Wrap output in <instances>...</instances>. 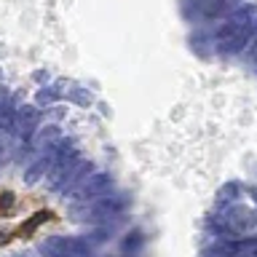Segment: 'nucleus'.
<instances>
[{"mask_svg":"<svg viewBox=\"0 0 257 257\" xmlns=\"http://www.w3.org/2000/svg\"><path fill=\"white\" fill-rule=\"evenodd\" d=\"M83 164V156H80V150L75 148L70 153V156H64L56 161V166L51 169V174L46 177V190L51 193V196H62V190L67 188V182L72 180V174L78 172V166Z\"/></svg>","mask_w":257,"mask_h":257,"instance_id":"obj_1","label":"nucleus"},{"mask_svg":"<svg viewBox=\"0 0 257 257\" xmlns=\"http://www.w3.org/2000/svg\"><path fill=\"white\" fill-rule=\"evenodd\" d=\"M214 217L220 222H225L228 228H233L241 238L249 236L252 230H257V214L249 212L246 206H241V201L238 204H228V206H217Z\"/></svg>","mask_w":257,"mask_h":257,"instance_id":"obj_2","label":"nucleus"},{"mask_svg":"<svg viewBox=\"0 0 257 257\" xmlns=\"http://www.w3.org/2000/svg\"><path fill=\"white\" fill-rule=\"evenodd\" d=\"M254 19H257V6H249V3H246V6H238L236 11L225 16L222 24L214 30V40H217V43H222V40L233 38L236 32H241L244 27H249Z\"/></svg>","mask_w":257,"mask_h":257,"instance_id":"obj_3","label":"nucleus"},{"mask_svg":"<svg viewBox=\"0 0 257 257\" xmlns=\"http://www.w3.org/2000/svg\"><path fill=\"white\" fill-rule=\"evenodd\" d=\"M107 193H112V174H107V172H94V174L78 188V193L72 196V201H75V204H94V201L104 198Z\"/></svg>","mask_w":257,"mask_h":257,"instance_id":"obj_4","label":"nucleus"},{"mask_svg":"<svg viewBox=\"0 0 257 257\" xmlns=\"http://www.w3.org/2000/svg\"><path fill=\"white\" fill-rule=\"evenodd\" d=\"M56 142H59V140H56ZM56 142H54V145H48V148L43 150V156L35 158L27 169H24V185H30V188H32V185H38L40 180H43V177L51 174V169L56 166V161L62 158L59 145H56Z\"/></svg>","mask_w":257,"mask_h":257,"instance_id":"obj_5","label":"nucleus"},{"mask_svg":"<svg viewBox=\"0 0 257 257\" xmlns=\"http://www.w3.org/2000/svg\"><path fill=\"white\" fill-rule=\"evenodd\" d=\"M254 35H257V19L249 24V27H244L241 32H236L233 38L217 43V51H220V56H238V54H244L249 48V43L254 40Z\"/></svg>","mask_w":257,"mask_h":257,"instance_id":"obj_6","label":"nucleus"},{"mask_svg":"<svg viewBox=\"0 0 257 257\" xmlns=\"http://www.w3.org/2000/svg\"><path fill=\"white\" fill-rule=\"evenodd\" d=\"M48 244L56 246L67 257H94V246L83 236H51Z\"/></svg>","mask_w":257,"mask_h":257,"instance_id":"obj_7","label":"nucleus"},{"mask_svg":"<svg viewBox=\"0 0 257 257\" xmlns=\"http://www.w3.org/2000/svg\"><path fill=\"white\" fill-rule=\"evenodd\" d=\"M198 14L204 19H225L228 14L236 11V0H193Z\"/></svg>","mask_w":257,"mask_h":257,"instance_id":"obj_8","label":"nucleus"},{"mask_svg":"<svg viewBox=\"0 0 257 257\" xmlns=\"http://www.w3.org/2000/svg\"><path fill=\"white\" fill-rule=\"evenodd\" d=\"M59 99H64V80H56V83H51V86H43V88H38L35 91V107H40V110H48L54 102H59Z\"/></svg>","mask_w":257,"mask_h":257,"instance_id":"obj_9","label":"nucleus"},{"mask_svg":"<svg viewBox=\"0 0 257 257\" xmlns=\"http://www.w3.org/2000/svg\"><path fill=\"white\" fill-rule=\"evenodd\" d=\"M94 172H96V164H94V161H88V158H83V164H80L78 172L72 174V180L67 182V188L62 190V198H72V196L78 193V188H80V185H83Z\"/></svg>","mask_w":257,"mask_h":257,"instance_id":"obj_10","label":"nucleus"},{"mask_svg":"<svg viewBox=\"0 0 257 257\" xmlns=\"http://www.w3.org/2000/svg\"><path fill=\"white\" fill-rule=\"evenodd\" d=\"M241 190H244V185H241V182H225L220 188V193H217V206L238 204V201H241Z\"/></svg>","mask_w":257,"mask_h":257,"instance_id":"obj_11","label":"nucleus"},{"mask_svg":"<svg viewBox=\"0 0 257 257\" xmlns=\"http://www.w3.org/2000/svg\"><path fill=\"white\" fill-rule=\"evenodd\" d=\"M64 99L86 110V107H91V104H94V94L88 91L86 86H70L67 91H64Z\"/></svg>","mask_w":257,"mask_h":257,"instance_id":"obj_12","label":"nucleus"},{"mask_svg":"<svg viewBox=\"0 0 257 257\" xmlns=\"http://www.w3.org/2000/svg\"><path fill=\"white\" fill-rule=\"evenodd\" d=\"M145 241H148V236H145L142 230H128L126 236H123V241H120V249H123L126 254H137L140 249L145 246Z\"/></svg>","mask_w":257,"mask_h":257,"instance_id":"obj_13","label":"nucleus"},{"mask_svg":"<svg viewBox=\"0 0 257 257\" xmlns=\"http://www.w3.org/2000/svg\"><path fill=\"white\" fill-rule=\"evenodd\" d=\"M48 220H51V212H48V209H40V212H35L27 222L22 225V233H24V236H30V233H35V230L40 228V225L48 222Z\"/></svg>","mask_w":257,"mask_h":257,"instance_id":"obj_14","label":"nucleus"},{"mask_svg":"<svg viewBox=\"0 0 257 257\" xmlns=\"http://www.w3.org/2000/svg\"><path fill=\"white\" fill-rule=\"evenodd\" d=\"M88 244H107V241L112 238V225H96V228L88 233V236H83Z\"/></svg>","mask_w":257,"mask_h":257,"instance_id":"obj_15","label":"nucleus"},{"mask_svg":"<svg viewBox=\"0 0 257 257\" xmlns=\"http://www.w3.org/2000/svg\"><path fill=\"white\" fill-rule=\"evenodd\" d=\"M38 252L43 254V257H67L64 252H59V249H56V246H51V244H48V241H43V244L38 246Z\"/></svg>","mask_w":257,"mask_h":257,"instance_id":"obj_16","label":"nucleus"},{"mask_svg":"<svg viewBox=\"0 0 257 257\" xmlns=\"http://www.w3.org/2000/svg\"><path fill=\"white\" fill-rule=\"evenodd\" d=\"M16 204V196L11 190H6V193H0V209H11Z\"/></svg>","mask_w":257,"mask_h":257,"instance_id":"obj_17","label":"nucleus"},{"mask_svg":"<svg viewBox=\"0 0 257 257\" xmlns=\"http://www.w3.org/2000/svg\"><path fill=\"white\" fill-rule=\"evenodd\" d=\"M32 80H35V83H40V88H43V86H48L51 75H48V70H35V72H32Z\"/></svg>","mask_w":257,"mask_h":257,"instance_id":"obj_18","label":"nucleus"},{"mask_svg":"<svg viewBox=\"0 0 257 257\" xmlns=\"http://www.w3.org/2000/svg\"><path fill=\"white\" fill-rule=\"evenodd\" d=\"M6 164H8V145L0 140V172L6 169Z\"/></svg>","mask_w":257,"mask_h":257,"instance_id":"obj_19","label":"nucleus"},{"mask_svg":"<svg viewBox=\"0 0 257 257\" xmlns=\"http://www.w3.org/2000/svg\"><path fill=\"white\" fill-rule=\"evenodd\" d=\"M246 193H249V198H252V201H254V206H257V185H249Z\"/></svg>","mask_w":257,"mask_h":257,"instance_id":"obj_20","label":"nucleus"},{"mask_svg":"<svg viewBox=\"0 0 257 257\" xmlns=\"http://www.w3.org/2000/svg\"><path fill=\"white\" fill-rule=\"evenodd\" d=\"M8 238H11V233L3 228V230H0V244H8Z\"/></svg>","mask_w":257,"mask_h":257,"instance_id":"obj_21","label":"nucleus"},{"mask_svg":"<svg viewBox=\"0 0 257 257\" xmlns=\"http://www.w3.org/2000/svg\"><path fill=\"white\" fill-rule=\"evenodd\" d=\"M0 80H3V70H0Z\"/></svg>","mask_w":257,"mask_h":257,"instance_id":"obj_22","label":"nucleus"}]
</instances>
